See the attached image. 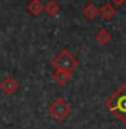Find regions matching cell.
Listing matches in <instances>:
<instances>
[{
	"label": "cell",
	"instance_id": "6da1fadb",
	"mask_svg": "<svg viewBox=\"0 0 126 129\" xmlns=\"http://www.w3.org/2000/svg\"><path fill=\"white\" fill-rule=\"evenodd\" d=\"M106 106L117 118H119L122 122H126V84L117 90V92L106 102Z\"/></svg>",
	"mask_w": 126,
	"mask_h": 129
},
{
	"label": "cell",
	"instance_id": "7a4b0ae2",
	"mask_svg": "<svg viewBox=\"0 0 126 129\" xmlns=\"http://www.w3.org/2000/svg\"><path fill=\"white\" fill-rule=\"evenodd\" d=\"M54 68H57L58 71H66V72H72L77 65V61L73 56L69 53L68 50H64L58 54V57L53 61Z\"/></svg>",
	"mask_w": 126,
	"mask_h": 129
},
{
	"label": "cell",
	"instance_id": "3957f363",
	"mask_svg": "<svg viewBox=\"0 0 126 129\" xmlns=\"http://www.w3.org/2000/svg\"><path fill=\"white\" fill-rule=\"evenodd\" d=\"M50 113H52V116H54L58 121H61L71 113V106H69L64 99L60 98V99L54 101V103L50 106Z\"/></svg>",
	"mask_w": 126,
	"mask_h": 129
},
{
	"label": "cell",
	"instance_id": "277c9868",
	"mask_svg": "<svg viewBox=\"0 0 126 129\" xmlns=\"http://www.w3.org/2000/svg\"><path fill=\"white\" fill-rule=\"evenodd\" d=\"M2 88H3V91L7 92V94H12V92L16 91V88H18V83L14 79H7L2 84Z\"/></svg>",
	"mask_w": 126,
	"mask_h": 129
},
{
	"label": "cell",
	"instance_id": "5b68a950",
	"mask_svg": "<svg viewBox=\"0 0 126 129\" xmlns=\"http://www.w3.org/2000/svg\"><path fill=\"white\" fill-rule=\"evenodd\" d=\"M54 79L57 80L60 84H65L69 79H71V72H66V71H58L57 74L54 75Z\"/></svg>",
	"mask_w": 126,
	"mask_h": 129
},
{
	"label": "cell",
	"instance_id": "8992f818",
	"mask_svg": "<svg viewBox=\"0 0 126 129\" xmlns=\"http://www.w3.org/2000/svg\"><path fill=\"white\" fill-rule=\"evenodd\" d=\"M29 10L31 14H34V15H38V14H41V11L44 10V7H42L41 2L39 0H33V2L29 4Z\"/></svg>",
	"mask_w": 126,
	"mask_h": 129
},
{
	"label": "cell",
	"instance_id": "52a82bcc",
	"mask_svg": "<svg viewBox=\"0 0 126 129\" xmlns=\"http://www.w3.org/2000/svg\"><path fill=\"white\" fill-rule=\"evenodd\" d=\"M99 12L102 14V15H103V16H104V18H106V19H110L111 16H113L114 14H115V11L113 10V7H111V6H108V4L103 6V7H102V10H100Z\"/></svg>",
	"mask_w": 126,
	"mask_h": 129
},
{
	"label": "cell",
	"instance_id": "ba28073f",
	"mask_svg": "<svg viewBox=\"0 0 126 129\" xmlns=\"http://www.w3.org/2000/svg\"><path fill=\"white\" fill-rule=\"evenodd\" d=\"M96 40L99 41L100 44H106L107 41L110 40V34H108L106 30H102V31H99V34L96 36Z\"/></svg>",
	"mask_w": 126,
	"mask_h": 129
},
{
	"label": "cell",
	"instance_id": "9c48e42d",
	"mask_svg": "<svg viewBox=\"0 0 126 129\" xmlns=\"http://www.w3.org/2000/svg\"><path fill=\"white\" fill-rule=\"evenodd\" d=\"M46 11H48V14L49 15H56V14L58 12V6L56 4V3H49V6L46 7Z\"/></svg>",
	"mask_w": 126,
	"mask_h": 129
},
{
	"label": "cell",
	"instance_id": "30bf717a",
	"mask_svg": "<svg viewBox=\"0 0 126 129\" xmlns=\"http://www.w3.org/2000/svg\"><path fill=\"white\" fill-rule=\"evenodd\" d=\"M96 12H98V11H96L95 8H94L92 6H88V7H87V8H86V15L88 16V18H92V16L95 15Z\"/></svg>",
	"mask_w": 126,
	"mask_h": 129
},
{
	"label": "cell",
	"instance_id": "8fae6325",
	"mask_svg": "<svg viewBox=\"0 0 126 129\" xmlns=\"http://www.w3.org/2000/svg\"><path fill=\"white\" fill-rule=\"evenodd\" d=\"M125 2H126V0H113V3H114V4H117V6H121V4H123Z\"/></svg>",
	"mask_w": 126,
	"mask_h": 129
}]
</instances>
